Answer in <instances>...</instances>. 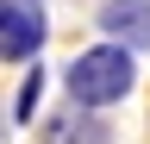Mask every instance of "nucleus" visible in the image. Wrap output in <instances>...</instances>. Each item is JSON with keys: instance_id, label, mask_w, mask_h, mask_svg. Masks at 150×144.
<instances>
[{"instance_id": "obj_1", "label": "nucleus", "mask_w": 150, "mask_h": 144, "mask_svg": "<svg viewBox=\"0 0 150 144\" xmlns=\"http://www.w3.org/2000/svg\"><path fill=\"white\" fill-rule=\"evenodd\" d=\"M131 82H138V63H131V50H119V44H94V50H81V57L63 69L69 106H81V113L119 106L131 94Z\"/></svg>"}, {"instance_id": "obj_2", "label": "nucleus", "mask_w": 150, "mask_h": 144, "mask_svg": "<svg viewBox=\"0 0 150 144\" xmlns=\"http://www.w3.org/2000/svg\"><path fill=\"white\" fill-rule=\"evenodd\" d=\"M50 38L44 0H0V63H38Z\"/></svg>"}, {"instance_id": "obj_3", "label": "nucleus", "mask_w": 150, "mask_h": 144, "mask_svg": "<svg viewBox=\"0 0 150 144\" xmlns=\"http://www.w3.org/2000/svg\"><path fill=\"white\" fill-rule=\"evenodd\" d=\"M100 31L119 50H150V0H100Z\"/></svg>"}, {"instance_id": "obj_4", "label": "nucleus", "mask_w": 150, "mask_h": 144, "mask_svg": "<svg viewBox=\"0 0 150 144\" xmlns=\"http://www.w3.org/2000/svg\"><path fill=\"white\" fill-rule=\"evenodd\" d=\"M44 144H112L100 113H81V106H63L56 119H44Z\"/></svg>"}, {"instance_id": "obj_5", "label": "nucleus", "mask_w": 150, "mask_h": 144, "mask_svg": "<svg viewBox=\"0 0 150 144\" xmlns=\"http://www.w3.org/2000/svg\"><path fill=\"white\" fill-rule=\"evenodd\" d=\"M38 94H44V69L25 63V82H19V94H13V119H19V125L38 113Z\"/></svg>"}]
</instances>
